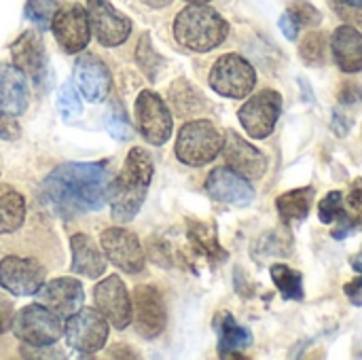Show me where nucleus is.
<instances>
[{"mask_svg": "<svg viewBox=\"0 0 362 360\" xmlns=\"http://www.w3.org/2000/svg\"><path fill=\"white\" fill-rule=\"evenodd\" d=\"M223 155H225L227 166L231 170H235L238 174H242L244 178H248V180H259L265 174V170H267L265 155L257 146H252L250 142H246L233 129H229L225 134Z\"/></svg>", "mask_w": 362, "mask_h": 360, "instance_id": "nucleus-18", "label": "nucleus"}, {"mask_svg": "<svg viewBox=\"0 0 362 360\" xmlns=\"http://www.w3.org/2000/svg\"><path fill=\"white\" fill-rule=\"evenodd\" d=\"M136 62L140 66V70L146 74L148 81H157L159 72L163 70V57L153 49L151 45V36L148 34H142L140 42H138V49H136Z\"/></svg>", "mask_w": 362, "mask_h": 360, "instance_id": "nucleus-30", "label": "nucleus"}, {"mask_svg": "<svg viewBox=\"0 0 362 360\" xmlns=\"http://www.w3.org/2000/svg\"><path fill=\"white\" fill-rule=\"evenodd\" d=\"M0 138H4V140L19 138V123L15 121L13 115L0 112Z\"/></svg>", "mask_w": 362, "mask_h": 360, "instance_id": "nucleus-38", "label": "nucleus"}, {"mask_svg": "<svg viewBox=\"0 0 362 360\" xmlns=\"http://www.w3.org/2000/svg\"><path fill=\"white\" fill-rule=\"evenodd\" d=\"M288 13L291 17L297 21L299 28H316L322 21V13L308 0H297L288 4Z\"/></svg>", "mask_w": 362, "mask_h": 360, "instance_id": "nucleus-33", "label": "nucleus"}, {"mask_svg": "<svg viewBox=\"0 0 362 360\" xmlns=\"http://www.w3.org/2000/svg\"><path fill=\"white\" fill-rule=\"evenodd\" d=\"M45 284V267L36 259L4 257L0 261V286L11 295H36Z\"/></svg>", "mask_w": 362, "mask_h": 360, "instance_id": "nucleus-14", "label": "nucleus"}, {"mask_svg": "<svg viewBox=\"0 0 362 360\" xmlns=\"http://www.w3.org/2000/svg\"><path fill=\"white\" fill-rule=\"evenodd\" d=\"M327 51H329V40H327V34L322 32H310L299 47L301 57L308 64H316V66L327 59Z\"/></svg>", "mask_w": 362, "mask_h": 360, "instance_id": "nucleus-31", "label": "nucleus"}, {"mask_svg": "<svg viewBox=\"0 0 362 360\" xmlns=\"http://www.w3.org/2000/svg\"><path fill=\"white\" fill-rule=\"evenodd\" d=\"M344 293L348 295V299L354 303V306H362V278H356L352 282H348L344 286Z\"/></svg>", "mask_w": 362, "mask_h": 360, "instance_id": "nucleus-40", "label": "nucleus"}, {"mask_svg": "<svg viewBox=\"0 0 362 360\" xmlns=\"http://www.w3.org/2000/svg\"><path fill=\"white\" fill-rule=\"evenodd\" d=\"M189 238L210 259H214V257L216 259H225L227 257L223 252L221 244L216 242V231H214L212 225H206V223H189Z\"/></svg>", "mask_w": 362, "mask_h": 360, "instance_id": "nucleus-29", "label": "nucleus"}, {"mask_svg": "<svg viewBox=\"0 0 362 360\" xmlns=\"http://www.w3.org/2000/svg\"><path fill=\"white\" fill-rule=\"evenodd\" d=\"M13 66L19 68L36 87H42L49 79V64L42 38L38 32L28 30L11 45Z\"/></svg>", "mask_w": 362, "mask_h": 360, "instance_id": "nucleus-15", "label": "nucleus"}, {"mask_svg": "<svg viewBox=\"0 0 362 360\" xmlns=\"http://www.w3.org/2000/svg\"><path fill=\"white\" fill-rule=\"evenodd\" d=\"M216 329H218V354L223 359H231L252 344L250 331L244 329L242 325H238L235 318L227 312L218 314Z\"/></svg>", "mask_w": 362, "mask_h": 360, "instance_id": "nucleus-24", "label": "nucleus"}, {"mask_svg": "<svg viewBox=\"0 0 362 360\" xmlns=\"http://www.w3.org/2000/svg\"><path fill=\"white\" fill-rule=\"evenodd\" d=\"M38 299L59 318H70L85 303V289L74 278H55L38 289Z\"/></svg>", "mask_w": 362, "mask_h": 360, "instance_id": "nucleus-19", "label": "nucleus"}, {"mask_svg": "<svg viewBox=\"0 0 362 360\" xmlns=\"http://www.w3.org/2000/svg\"><path fill=\"white\" fill-rule=\"evenodd\" d=\"M102 252L106 259L125 274H140L144 269V250L136 233L123 227H108L100 238Z\"/></svg>", "mask_w": 362, "mask_h": 360, "instance_id": "nucleus-11", "label": "nucleus"}, {"mask_svg": "<svg viewBox=\"0 0 362 360\" xmlns=\"http://www.w3.org/2000/svg\"><path fill=\"white\" fill-rule=\"evenodd\" d=\"M350 265L354 267V272H358V274H362V250L361 252H356L352 259H350Z\"/></svg>", "mask_w": 362, "mask_h": 360, "instance_id": "nucleus-41", "label": "nucleus"}, {"mask_svg": "<svg viewBox=\"0 0 362 360\" xmlns=\"http://www.w3.org/2000/svg\"><path fill=\"white\" fill-rule=\"evenodd\" d=\"M72 248V272L85 276V278H100L106 272V261L100 250V246L83 233H76L70 238Z\"/></svg>", "mask_w": 362, "mask_h": 360, "instance_id": "nucleus-23", "label": "nucleus"}, {"mask_svg": "<svg viewBox=\"0 0 362 360\" xmlns=\"http://www.w3.org/2000/svg\"><path fill=\"white\" fill-rule=\"evenodd\" d=\"M98 310L115 329H127L132 323V299L119 276H108L93 291Z\"/></svg>", "mask_w": 362, "mask_h": 360, "instance_id": "nucleus-16", "label": "nucleus"}, {"mask_svg": "<svg viewBox=\"0 0 362 360\" xmlns=\"http://www.w3.org/2000/svg\"><path fill=\"white\" fill-rule=\"evenodd\" d=\"M155 174V163L148 151L134 146L127 153L123 170L119 172L117 180L110 185V212L117 223H129L140 212L151 180Z\"/></svg>", "mask_w": 362, "mask_h": 360, "instance_id": "nucleus-2", "label": "nucleus"}, {"mask_svg": "<svg viewBox=\"0 0 362 360\" xmlns=\"http://www.w3.org/2000/svg\"><path fill=\"white\" fill-rule=\"evenodd\" d=\"M225 136L216 129L212 121L197 119L180 127L176 138V157L193 168H202L218 157L223 151Z\"/></svg>", "mask_w": 362, "mask_h": 360, "instance_id": "nucleus-4", "label": "nucleus"}, {"mask_svg": "<svg viewBox=\"0 0 362 360\" xmlns=\"http://www.w3.org/2000/svg\"><path fill=\"white\" fill-rule=\"evenodd\" d=\"M280 30H282V34L288 38V40H297V34H299V25H297V21L291 17V13L286 11L282 17H280Z\"/></svg>", "mask_w": 362, "mask_h": 360, "instance_id": "nucleus-39", "label": "nucleus"}, {"mask_svg": "<svg viewBox=\"0 0 362 360\" xmlns=\"http://www.w3.org/2000/svg\"><path fill=\"white\" fill-rule=\"evenodd\" d=\"M89 28L104 47H119L132 34V21L117 11L110 0H87Z\"/></svg>", "mask_w": 362, "mask_h": 360, "instance_id": "nucleus-12", "label": "nucleus"}, {"mask_svg": "<svg viewBox=\"0 0 362 360\" xmlns=\"http://www.w3.org/2000/svg\"><path fill=\"white\" fill-rule=\"evenodd\" d=\"M106 127H108V132H110V136L112 138H117V140H127L134 132H132V127H129V123L123 119V115L121 112H112V115H108L106 117Z\"/></svg>", "mask_w": 362, "mask_h": 360, "instance_id": "nucleus-36", "label": "nucleus"}, {"mask_svg": "<svg viewBox=\"0 0 362 360\" xmlns=\"http://www.w3.org/2000/svg\"><path fill=\"white\" fill-rule=\"evenodd\" d=\"M314 187H301V189H293L284 195H280L276 199V208L282 216V221L291 223V221H303L314 204Z\"/></svg>", "mask_w": 362, "mask_h": 360, "instance_id": "nucleus-27", "label": "nucleus"}, {"mask_svg": "<svg viewBox=\"0 0 362 360\" xmlns=\"http://www.w3.org/2000/svg\"><path fill=\"white\" fill-rule=\"evenodd\" d=\"M57 8V0H28L25 15L38 30H49Z\"/></svg>", "mask_w": 362, "mask_h": 360, "instance_id": "nucleus-32", "label": "nucleus"}, {"mask_svg": "<svg viewBox=\"0 0 362 360\" xmlns=\"http://www.w3.org/2000/svg\"><path fill=\"white\" fill-rule=\"evenodd\" d=\"M134 119H136V127L140 136L148 144L161 146L170 140L172 115H170L168 104L155 91H148V89L140 91L134 104Z\"/></svg>", "mask_w": 362, "mask_h": 360, "instance_id": "nucleus-8", "label": "nucleus"}, {"mask_svg": "<svg viewBox=\"0 0 362 360\" xmlns=\"http://www.w3.org/2000/svg\"><path fill=\"white\" fill-rule=\"evenodd\" d=\"M331 51H333V59L337 62V66L348 72H361L362 70V32H358L354 25H339L329 42Z\"/></svg>", "mask_w": 362, "mask_h": 360, "instance_id": "nucleus-22", "label": "nucleus"}, {"mask_svg": "<svg viewBox=\"0 0 362 360\" xmlns=\"http://www.w3.org/2000/svg\"><path fill=\"white\" fill-rule=\"evenodd\" d=\"M51 30L55 40L62 45L66 53H78L87 47L91 28H89V17L85 6L70 2L64 4L62 8L55 11L51 19Z\"/></svg>", "mask_w": 362, "mask_h": 360, "instance_id": "nucleus-13", "label": "nucleus"}, {"mask_svg": "<svg viewBox=\"0 0 362 360\" xmlns=\"http://www.w3.org/2000/svg\"><path fill=\"white\" fill-rule=\"evenodd\" d=\"M13 316H15V308H13V301L0 293V335L6 333L13 325Z\"/></svg>", "mask_w": 362, "mask_h": 360, "instance_id": "nucleus-37", "label": "nucleus"}, {"mask_svg": "<svg viewBox=\"0 0 362 360\" xmlns=\"http://www.w3.org/2000/svg\"><path fill=\"white\" fill-rule=\"evenodd\" d=\"M337 221L339 225L333 231L335 240H344L362 231V178H356L350 185L348 195H344V208Z\"/></svg>", "mask_w": 362, "mask_h": 360, "instance_id": "nucleus-25", "label": "nucleus"}, {"mask_svg": "<svg viewBox=\"0 0 362 360\" xmlns=\"http://www.w3.org/2000/svg\"><path fill=\"white\" fill-rule=\"evenodd\" d=\"M64 335L70 350L89 356L104 348L108 339V320L93 308H81L68 318Z\"/></svg>", "mask_w": 362, "mask_h": 360, "instance_id": "nucleus-7", "label": "nucleus"}, {"mask_svg": "<svg viewBox=\"0 0 362 360\" xmlns=\"http://www.w3.org/2000/svg\"><path fill=\"white\" fill-rule=\"evenodd\" d=\"M110 174L104 163H62L40 185V204L59 219H76L102 210L110 195Z\"/></svg>", "mask_w": 362, "mask_h": 360, "instance_id": "nucleus-1", "label": "nucleus"}, {"mask_svg": "<svg viewBox=\"0 0 362 360\" xmlns=\"http://www.w3.org/2000/svg\"><path fill=\"white\" fill-rule=\"evenodd\" d=\"M11 329L17 339H21L32 348H47L55 344L64 333L59 316L42 303H32L21 308L13 316Z\"/></svg>", "mask_w": 362, "mask_h": 360, "instance_id": "nucleus-5", "label": "nucleus"}, {"mask_svg": "<svg viewBox=\"0 0 362 360\" xmlns=\"http://www.w3.org/2000/svg\"><path fill=\"white\" fill-rule=\"evenodd\" d=\"M341 208H344V193L341 191H331L318 204V219L325 225H331V223H335L339 219Z\"/></svg>", "mask_w": 362, "mask_h": 360, "instance_id": "nucleus-35", "label": "nucleus"}, {"mask_svg": "<svg viewBox=\"0 0 362 360\" xmlns=\"http://www.w3.org/2000/svg\"><path fill=\"white\" fill-rule=\"evenodd\" d=\"M144 4H148V6H153V8H163V6H168L172 0H142Z\"/></svg>", "mask_w": 362, "mask_h": 360, "instance_id": "nucleus-42", "label": "nucleus"}, {"mask_svg": "<svg viewBox=\"0 0 362 360\" xmlns=\"http://www.w3.org/2000/svg\"><path fill=\"white\" fill-rule=\"evenodd\" d=\"M57 110L66 121H72L81 115L83 106H81V98L76 95L74 87L70 83H64L59 87V95H57Z\"/></svg>", "mask_w": 362, "mask_h": 360, "instance_id": "nucleus-34", "label": "nucleus"}, {"mask_svg": "<svg viewBox=\"0 0 362 360\" xmlns=\"http://www.w3.org/2000/svg\"><path fill=\"white\" fill-rule=\"evenodd\" d=\"M74 83L87 102H102L112 87V76L98 55L85 53L74 64Z\"/></svg>", "mask_w": 362, "mask_h": 360, "instance_id": "nucleus-20", "label": "nucleus"}, {"mask_svg": "<svg viewBox=\"0 0 362 360\" xmlns=\"http://www.w3.org/2000/svg\"><path fill=\"white\" fill-rule=\"evenodd\" d=\"M25 221V199L11 185L0 182V233L17 231Z\"/></svg>", "mask_w": 362, "mask_h": 360, "instance_id": "nucleus-26", "label": "nucleus"}, {"mask_svg": "<svg viewBox=\"0 0 362 360\" xmlns=\"http://www.w3.org/2000/svg\"><path fill=\"white\" fill-rule=\"evenodd\" d=\"M210 87L223 95V98H233L242 100L250 95V91L257 85V72L248 59H244L238 53H225L221 55L212 70H210Z\"/></svg>", "mask_w": 362, "mask_h": 360, "instance_id": "nucleus-6", "label": "nucleus"}, {"mask_svg": "<svg viewBox=\"0 0 362 360\" xmlns=\"http://www.w3.org/2000/svg\"><path fill=\"white\" fill-rule=\"evenodd\" d=\"M206 191L212 199L221 202V204H229V206H250L255 199V189L248 182V178H244L242 174H238L235 170L227 168H214L206 180Z\"/></svg>", "mask_w": 362, "mask_h": 360, "instance_id": "nucleus-17", "label": "nucleus"}, {"mask_svg": "<svg viewBox=\"0 0 362 360\" xmlns=\"http://www.w3.org/2000/svg\"><path fill=\"white\" fill-rule=\"evenodd\" d=\"M132 320L136 325V331L144 339H155L165 331V323H168L165 303L155 286L148 284L136 286L132 299Z\"/></svg>", "mask_w": 362, "mask_h": 360, "instance_id": "nucleus-10", "label": "nucleus"}, {"mask_svg": "<svg viewBox=\"0 0 362 360\" xmlns=\"http://www.w3.org/2000/svg\"><path fill=\"white\" fill-rule=\"evenodd\" d=\"M282 112V98L274 89H263L246 100V104L240 108L238 117L246 134L255 140L267 138Z\"/></svg>", "mask_w": 362, "mask_h": 360, "instance_id": "nucleus-9", "label": "nucleus"}, {"mask_svg": "<svg viewBox=\"0 0 362 360\" xmlns=\"http://www.w3.org/2000/svg\"><path fill=\"white\" fill-rule=\"evenodd\" d=\"M227 34V19L208 4H189L174 19V38L178 45L195 53H208L216 49Z\"/></svg>", "mask_w": 362, "mask_h": 360, "instance_id": "nucleus-3", "label": "nucleus"}, {"mask_svg": "<svg viewBox=\"0 0 362 360\" xmlns=\"http://www.w3.org/2000/svg\"><path fill=\"white\" fill-rule=\"evenodd\" d=\"M30 102V91L25 74L8 64H0V112L19 117L25 112Z\"/></svg>", "mask_w": 362, "mask_h": 360, "instance_id": "nucleus-21", "label": "nucleus"}, {"mask_svg": "<svg viewBox=\"0 0 362 360\" xmlns=\"http://www.w3.org/2000/svg\"><path fill=\"white\" fill-rule=\"evenodd\" d=\"M341 4H348V6H354V8L362 11V0H341Z\"/></svg>", "mask_w": 362, "mask_h": 360, "instance_id": "nucleus-43", "label": "nucleus"}, {"mask_svg": "<svg viewBox=\"0 0 362 360\" xmlns=\"http://www.w3.org/2000/svg\"><path fill=\"white\" fill-rule=\"evenodd\" d=\"M185 2H189V4H206L208 0H185Z\"/></svg>", "mask_w": 362, "mask_h": 360, "instance_id": "nucleus-44", "label": "nucleus"}, {"mask_svg": "<svg viewBox=\"0 0 362 360\" xmlns=\"http://www.w3.org/2000/svg\"><path fill=\"white\" fill-rule=\"evenodd\" d=\"M272 280L276 282L280 295L286 301H301L303 299V278L297 269L284 265V263H276L272 265Z\"/></svg>", "mask_w": 362, "mask_h": 360, "instance_id": "nucleus-28", "label": "nucleus"}]
</instances>
